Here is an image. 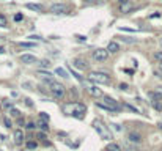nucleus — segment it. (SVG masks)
<instances>
[{
    "instance_id": "f257e3e1",
    "label": "nucleus",
    "mask_w": 162,
    "mask_h": 151,
    "mask_svg": "<svg viewBox=\"0 0 162 151\" xmlns=\"http://www.w3.org/2000/svg\"><path fill=\"white\" fill-rule=\"evenodd\" d=\"M43 82L49 87V90H51V93L54 94V98L61 99V98L65 96V87L60 85V83H57L54 79H44Z\"/></svg>"
},
{
    "instance_id": "f03ea898",
    "label": "nucleus",
    "mask_w": 162,
    "mask_h": 151,
    "mask_svg": "<svg viewBox=\"0 0 162 151\" xmlns=\"http://www.w3.org/2000/svg\"><path fill=\"white\" fill-rule=\"evenodd\" d=\"M66 110V113L68 115H72V116H76V118H83V115H85V105L80 104V102H74V104H68L65 107Z\"/></svg>"
},
{
    "instance_id": "7ed1b4c3",
    "label": "nucleus",
    "mask_w": 162,
    "mask_h": 151,
    "mask_svg": "<svg viewBox=\"0 0 162 151\" xmlns=\"http://www.w3.org/2000/svg\"><path fill=\"white\" fill-rule=\"evenodd\" d=\"M88 79H90L91 82H94V83H101V85H107V83H110V77L105 74V72L93 71V72L88 74Z\"/></svg>"
},
{
    "instance_id": "20e7f679",
    "label": "nucleus",
    "mask_w": 162,
    "mask_h": 151,
    "mask_svg": "<svg viewBox=\"0 0 162 151\" xmlns=\"http://www.w3.org/2000/svg\"><path fill=\"white\" fill-rule=\"evenodd\" d=\"M99 107L102 109H107V110H112V112H120V105L115 102V99H112L109 96H102V102L98 104Z\"/></svg>"
},
{
    "instance_id": "39448f33",
    "label": "nucleus",
    "mask_w": 162,
    "mask_h": 151,
    "mask_svg": "<svg viewBox=\"0 0 162 151\" xmlns=\"http://www.w3.org/2000/svg\"><path fill=\"white\" fill-rule=\"evenodd\" d=\"M93 126H94V129L98 131V134L104 138V140H110V138H112L110 132L107 131V127H105L101 121H94V123H93Z\"/></svg>"
},
{
    "instance_id": "423d86ee",
    "label": "nucleus",
    "mask_w": 162,
    "mask_h": 151,
    "mask_svg": "<svg viewBox=\"0 0 162 151\" xmlns=\"http://www.w3.org/2000/svg\"><path fill=\"white\" fill-rule=\"evenodd\" d=\"M109 57V52L107 49H96L93 50V60L98 61V63H101V61H105Z\"/></svg>"
},
{
    "instance_id": "0eeeda50",
    "label": "nucleus",
    "mask_w": 162,
    "mask_h": 151,
    "mask_svg": "<svg viewBox=\"0 0 162 151\" xmlns=\"http://www.w3.org/2000/svg\"><path fill=\"white\" fill-rule=\"evenodd\" d=\"M66 11H68V7L63 3H54L51 7V13H54V14H65Z\"/></svg>"
},
{
    "instance_id": "6e6552de",
    "label": "nucleus",
    "mask_w": 162,
    "mask_h": 151,
    "mask_svg": "<svg viewBox=\"0 0 162 151\" xmlns=\"http://www.w3.org/2000/svg\"><path fill=\"white\" fill-rule=\"evenodd\" d=\"M21 61L25 65H33V63H38V58L35 57V55L32 54H22L21 55Z\"/></svg>"
},
{
    "instance_id": "1a4fd4ad",
    "label": "nucleus",
    "mask_w": 162,
    "mask_h": 151,
    "mask_svg": "<svg viewBox=\"0 0 162 151\" xmlns=\"http://www.w3.org/2000/svg\"><path fill=\"white\" fill-rule=\"evenodd\" d=\"M87 91L90 93V94H93V96H96V98H102V96H104L102 91L99 90V88L93 87V85H87Z\"/></svg>"
},
{
    "instance_id": "9d476101",
    "label": "nucleus",
    "mask_w": 162,
    "mask_h": 151,
    "mask_svg": "<svg viewBox=\"0 0 162 151\" xmlns=\"http://www.w3.org/2000/svg\"><path fill=\"white\" fill-rule=\"evenodd\" d=\"M120 50V46H118V43H115V41H110L107 44V52H112V54H116Z\"/></svg>"
},
{
    "instance_id": "9b49d317",
    "label": "nucleus",
    "mask_w": 162,
    "mask_h": 151,
    "mask_svg": "<svg viewBox=\"0 0 162 151\" xmlns=\"http://www.w3.org/2000/svg\"><path fill=\"white\" fill-rule=\"evenodd\" d=\"M127 138H129L131 142H134V143H140L142 142V136L138 132H131L129 136H127Z\"/></svg>"
},
{
    "instance_id": "f8f14e48",
    "label": "nucleus",
    "mask_w": 162,
    "mask_h": 151,
    "mask_svg": "<svg viewBox=\"0 0 162 151\" xmlns=\"http://www.w3.org/2000/svg\"><path fill=\"white\" fill-rule=\"evenodd\" d=\"M24 138H25L24 137V132H22L21 129H18V131L14 132V142L18 143V145H21L22 142H24Z\"/></svg>"
},
{
    "instance_id": "ddd939ff",
    "label": "nucleus",
    "mask_w": 162,
    "mask_h": 151,
    "mask_svg": "<svg viewBox=\"0 0 162 151\" xmlns=\"http://www.w3.org/2000/svg\"><path fill=\"white\" fill-rule=\"evenodd\" d=\"M76 66V68H79V69H85L87 68V61L85 60H82V58H77V60H74V63H72Z\"/></svg>"
},
{
    "instance_id": "4468645a",
    "label": "nucleus",
    "mask_w": 162,
    "mask_h": 151,
    "mask_svg": "<svg viewBox=\"0 0 162 151\" xmlns=\"http://www.w3.org/2000/svg\"><path fill=\"white\" fill-rule=\"evenodd\" d=\"M29 10H32V11H36V13H43V7L41 5H36V3H27L25 5Z\"/></svg>"
},
{
    "instance_id": "2eb2a0df",
    "label": "nucleus",
    "mask_w": 162,
    "mask_h": 151,
    "mask_svg": "<svg viewBox=\"0 0 162 151\" xmlns=\"http://www.w3.org/2000/svg\"><path fill=\"white\" fill-rule=\"evenodd\" d=\"M105 151H121V148H120V145H118V143L110 142V143L107 145V148H105Z\"/></svg>"
},
{
    "instance_id": "dca6fc26",
    "label": "nucleus",
    "mask_w": 162,
    "mask_h": 151,
    "mask_svg": "<svg viewBox=\"0 0 162 151\" xmlns=\"http://www.w3.org/2000/svg\"><path fill=\"white\" fill-rule=\"evenodd\" d=\"M38 76H40V79H41V80H44V79H52V74H51V72L38 71Z\"/></svg>"
},
{
    "instance_id": "f3484780",
    "label": "nucleus",
    "mask_w": 162,
    "mask_h": 151,
    "mask_svg": "<svg viewBox=\"0 0 162 151\" xmlns=\"http://www.w3.org/2000/svg\"><path fill=\"white\" fill-rule=\"evenodd\" d=\"M131 10H132V5H129V2H127V3H121V13H129Z\"/></svg>"
},
{
    "instance_id": "a211bd4d",
    "label": "nucleus",
    "mask_w": 162,
    "mask_h": 151,
    "mask_svg": "<svg viewBox=\"0 0 162 151\" xmlns=\"http://www.w3.org/2000/svg\"><path fill=\"white\" fill-rule=\"evenodd\" d=\"M38 127L43 131H49V126H47V121H44V120H40L38 121Z\"/></svg>"
},
{
    "instance_id": "6ab92c4d",
    "label": "nucleus",
    "mask_w": 162,
    "mask_h": 151,
    "mask_svg": "<svg viewBox=\"0 0 162 151\" xmlns=\"http://www.w3.org/2000/svg\"><path fill=\"white\" fill-rule=\"evenodd\" d=\"M38 66H40V68H49V66H51V61L49 60H41L40 63H38Z\"/></svg>"
},
{
    "instance_id": "aec40b11",
    "label": "nucleus",
    "mask_w": 162,
    "mask_h": 151,
    "mask_svg": "<svg viewBox=\"0 0 162 151\" xmlns=\"http://www.w3.org/2000/svg\"><path fill=\"white\" fill-rule=\"evenodd\" d=\"M55 72H57L58 76H61V77H68V74H66V71L63 68H57V69H55Z\"/></svg>"
},
{
    "instance_id": "412c9836",
    "label": "nucleus",
    "mask_w": 162,
    "mask_h": 151,
    "mask_svg": "<svg viewBox=\"0 0 162 151\" xmlns=\"http://www.w3.org/2000/svg\"><path fill=\"white\" fill-rule=\"evenodd\" d=\"M36 147H38L36 142H27V148H29V150H35Z\"/></svg>"
},
{
    "instance_id": "4be33fe9",
    "label": "nucleus",
    "mask_w": 162,
    "mask_h": 151,
    "mask_svg": "<svg viewBox=\"0 0 162 151\" xmlns=\"http://www.w3.org/2000/svg\"><path fill=\"white\" fill-rule=\"evenodd\" d=\"M0 27H7V19L3 14H0Z\"/></svg>"
},
{
    "instance_id": "5701e85b",
    "label": "nucleus",
    "mask_w": 162,
    "mask_h": 151,
    "mask_svg": "<svg viewBox=\"0 0 162 151\" xmlns=\"http://www.w3.org/2000/svg\"><path fill=\"white\" fill-rule=\"evenodd\" d=\"M154 58L158 60L159 63H162V50H161V52H156V54H154Z\"/></svg>"
},
{
    "instance_id": "b1692460",
    "label": "nucleus",
    "mask_w": 162,
    "mask_h": 151,
    "mask_svg": "<svg viewBox=\"0 0 162 151\" xmlns=\"http://www.w3.org/2000/svg\"><path fill=\"white\" fill-rule=\"evenodd\" d=\"M123 41H124V43H127V44H134V43H135L137 40H135V38H123Z\"/></svg>"
},
{
    "instance_id": "393cba45",
    "label": "nucleus",
    "mask_w": 162,
    "mask_h": 151,
    "mask_svg": "<svg viewBox=\"0 0 162 151\" xmlns=\"http://www.w3.org/2000/svg\"><path fill=\"white\" fill-rule=\"evenodd\" d=\"M153 105H154V109H156V110L162 112V104H158V102H154V101H153Z\"/></svg>"
},
{
    "instance_id": "a878e982",
    "label": "nucleus",
    "mask_w": 162,
    "mask_h": 151,
    "mask_svg": "<svg viewBox=\"0 0 162 151\" xmlns=\"http://www.w3.org/2000/svg\"><path fill=\"white\" fill-rule=\"evenodd\" d=\"M40 116H41V120L49 121V115H47V113H44V112H41V115H40Z\"/></svg>"
},
{
    "instance_id": "bb28decb",
    "label": "nucleus",
    "mask_w": 162,
    "mask_h": 151,
    "mask_svg": "<svg viewBox=\"0 0 162 151\" xmlns=\"http://www.w3.org/2000/svg\"><path fill=\"white\" fill-rule=\"evenodd\" d=\"M11 115H13V116H19V115H21V112H19V110H16V109H11Z\"/></svg>"
},
{
    "instance_id": "cd10ccee",
    "label": "nucleus",
    "mask_w": 162,
    "mask_h": 151,
    "mask_svg": "<svg viewBox=\"0 0 162 151\" xmlns=\"http://www.w3.org/2000/svg\"><path fill=\"white\" fill-rule=\"evenodd\" d=\"M21 46H22V47H33L35 44H30V43H21Z\"/></svg>"
},
{
    "instance_id": "c85d7f7f",
    "label": "nucleus",
    "mask_w": 162,
    "mask_h": 151,
    "mask_svg": "<svg viewBox=\"0 0 162 151\" xmlns=\"http://www.w3.org/2000/svg\"><path fill=\"white\" fill-rule=\"evenodd\" d=\"M3 123H5V126H7V127H11V121L8 118H3Z\"/></svg>"
},
{
    "instance_id": "c756f323",
    "label": "nucleus",
    "mask_w": 162,
    "mask_h": 151,
    "mask_svg": "<svg viewBox=\"0 0 162 151\" xmlns=\"http://www.w3.org/2000/svg\"><path fill=\"white\" fill-rule=\"evenodd\" d=\"M14 21H16V22L22 21V14H14Z\"/></svg>"
},
{
    "instance_id": "7c9ffc66",
    "label": "nucleus",
    "mask_w": 162,
    "mask_h": 151,
    "mask_svg": "<svg viewBox=\"0 0 162 151\" xmlns=\"http://www.w3.org/2000/svg\"><path fill=\"white\" fill-rule=\"evenodd\" d=\"M120 88H121V90H127L129 87H127V83H121V85H120Z\"/></svg>"
},
{
    "instance_id": "2f4dec72",
    "label": "nucleus",
    "mask_w": 162,
    "mask_h": 151,
    "mask_svg": "<svg viewBox=\"0 0 162 151\" xmlns=\"http://www.w3.org/2000/svg\"><path fill=\"white\" fill-rule=\"evenodd\" d=\"M83 2H85V3H98L99 0H83Z\"/></svg>"
},
{
    "instance_id": "473e14b6",
    "label": "nucleus",
    "mask_w": 162,
    "mask_h": 151,
    "mask_svg": "<svg viewBox=\"0 0 162 151\" xmlns=\"http://www.w3.org/2000/svg\"><path fill=\"white\" fill-rule=\"evenodd\" d=\"M27 127H29V129H33V127H35V123H29V124H27Z\"/></svg>"
},
{
    "instance_id": "72a5a7b5",
    "label": "nucleus",
    "mask_w": 162,
    "mask_h": 151,
    "mask_svg": "<svg viewBox=\"0 0 162 151\" xmlns=\"http://www.w3.org/2000/svg\"><path fill=\"white\" fill-rule=\"evenodd\" d=\"M118 2H120V3H127L129 0H118Z\"/></svg>"
},
{
    "instance_id": "f704fd0d",
    "label": "nucleus",
    "mask_w": 162,
    "mask_h": 151,
    "mask_svg": "<svg viewBox=\"0 0 162 151\" xmlns=\"http://www.w3.org/2000/svg\"><path fill=\"white\" fill-rule=\"evenodd\" d=\"M0 54H5V49L3 47H0Z\"/></svg>"
},
{
    "instance_id": "c9c22d12",
    "label": "nucleus",
    "mask_w": 162,
    "mask_h": 151,
    "mask_svg": "<svg viewBox=\"0 0 162 151\" xmlns=\"http://www.w3.org/2000/svg\"><path fill=\"white\" fill-rule=\"evenodd\" d=\"M159 43H161V46H162V38H161V40H159Z\"/></svg>"
},
{
    "instance_id": "e433bc0d",
    "label": "nucleus",
    "mask_w": 162,
    "mask_h": 151,
    "mask_svg": "<svg viewBox=\"0 0 162 151\" xmlns=\"http://www.w3.org/2000/svg\"><path fill=\"white\" fill-rule=\"evenodd\" d=\"M159 127H162V123H159Z\"/></svg>"
},
{
    "instance_id": "4c0bfd02",
    "label": "nucleus",
    "mask_w": 162,
    "mask_h": 151,
    "mask_svg": "<svg viewBox=\"0 0 162 151\" xmlns=\"http://www.w3.org/2000/svg\"><path fill=\"white\" fill-rule=\"evenodd\" d=\"M159 66H161V69H162V63H159Z\"/></svg>"
},
{
    "instance_id": "58836bf2",
    "label": "nucleus",
    "mask_w": 162,
    "mask_h": 151,
    "mask_svg": "<svg viewBox=\"0 0 162 151\" xmlns=\"http://www.w3.org/2000/svg\"><path fill=\"white\" fill-rule=\"evenodd\" d=\"M161 2H162V0H161Z\"/></svg>"
}]
</instances>
